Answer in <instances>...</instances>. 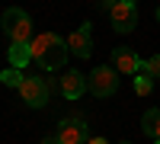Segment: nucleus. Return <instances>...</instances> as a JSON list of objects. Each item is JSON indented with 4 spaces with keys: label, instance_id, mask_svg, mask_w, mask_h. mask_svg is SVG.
<instances>
[{
    "label": "nucleus",
    "instance_id": "nucleus-1",
    "mask_svg": "<svg viewBox=\"0 0 160 144\" xmlns=\"http://www.w3.org/2000/svg\"><path fill=\"white\" fill-rule=\"evenodd\" d=\"M29 51H32V61L42 71H58V67H64V61L71 58L68 42H64L58 32H38V35H32Z\"/></svg>",
    "mask_w": 160,
    "mask_h": 144
},
{
    "label": "nucleus",
    "instance_id": "nucleus-2",
    "mask_svg": "<svg viewBox=\"0 0 160 144\" xmlns=\"http://www.w3.org/2000/svg\"><path fill=\"white\" fill-rule=\"evenodd\" d=\"M0 22H3V35L10 38V45H26L32 42V16L19 7H7L3 16H0Z\"/></svg>",
    "mask_w": 160,
    "mask_h": 144
},
{
    "label": "nucleus",
    "instance_id": "nucleus-3",
    "mask_svg": "<svg viewBox=\"0 0 160 144\" xmlns=\"http://www.w3.org/2000/svg\"><path fill=\"white\" fill-rule=\"evenodd\" d=\"M55 87H58L55 77H29V74H26L22 83H19L16 90H19V99H22L29 109H42L45 102H48V96H51V90H55Z\"/></svg>",
    "mask_w": 160,
    "mask_h": 144
},
{
    "label": "nucleus",
    "instance_id": "nucleus-4",
    "mask_svg": "<svg viewBox=\"0 0 160 144\" xmlns=\"http://www.w3.org/2000/svg\"><path fill=\"white\" fill-rule=\"evenodd\" d=\"M87 90H90L93 96H99V99H109L115 90H118V71L109 67V64L90 71V74H87Z\"/></svg>",
    "mask_w": 160,
    "mask_h": 144
},
{
    "label": "nucleus",
    "instance_id": "nucleus-5",
    "mask_svg": "<svg viewBox=\"0 0 160 144\" xmlns=\"http://www.w3.org/2000/svg\"><path fill=\"white\" fill-rule=\"evenodd\" d=\"M58 144H87L90 141V125L83 115H68V119L58 122V132H55Z\"/></svg>",
    "mask_w": 160,
    "mask_h": 144
},
{
    "label": "nucleus",
    "instance_id": "nucleus-6",
    "mask_svg": "<svg viewBox=\"0 0 160 144\" xmlns=\"http://www.w3.org/2000/svg\"><path fill=\"white\" fill-rule=\"evenodd\" d=\"M109 22H112V29L115 32H131L138 26V7L135 3H128V0H115V3L109 7Z\"/></svg>",
    "mask_w": 160,
    "mask_h": 144
},
{
    "label": "nucleus",
    "instance_id": "nucleus-7",
    "mask_svg": "<svg viewBox=\"0 0 160 144\" xmlns=\"http://www.w3.org/2000/svg\"><path fill=\"white\" fill-rule=\"evenodd\" d=\"M64 42H68V51H71V55H77V58H90V55H93V29H90V22L77 26V29L64 38Z\"/></svg>",
    "mask_w": 160,
    "mask_h": 144
},
{
    "label": "nucleus",
    "instance_id": "nucleus-8",
    "mask_svg": "<svg viewBox=\"0 0 160 144\" xmlns=\"http://www.w3.org/2000/svg\"><path fill=\"white\" fill-rule=\"evenodd\" d=\"M112 67L118 74H141V58H138V51L135 48H128V45H118L112 48Z\"/></svg>",
    "mask_w": 160,
    "mask_h": 144
},
{
    "label": "nucleus",
    "instance_id": "nucleus-9",
    "mask_svg": "<svg viewBox=\"0 0 160 144\" xmlns=\"http://www.w3.org/2000/svg\"><path fill=\"white\" fill-rule=\"evenodd\" d=\"M58 90H61L64 99H80V96L87 93V77H83V71H64L61 80H58Z\"/></svg>",
    "mask_w": 160,
    "mask_h": 144
},
{
    "label": "nucleus",
    "instance_id": "nucleus-10",
    "mask_svg": "<svg viewBox=\"0 0 160 144\" xmlns=\"http://www.w3.org/2000/svg\"><path fill=\"white\" fill-rule=\"evenodd\" d=\"M141 128H144V135H148L151 141H160V109H148L144 112Z\"/></svg>",
    "mask_w": 160,
    "mask_h": 144
},
{
    "label": "nucleus",
    "instance_id": "nucleus-11",
    "mask_svg": "<svg viewBox=\"0 0 160 144\" xmlns=\"http://www.w3.org/2000/svg\"><path fill=\"white\" fill-rule=\"evenodd\" d=\"M32 61V51H29V42L26 45H10V67H26V64Z\"/></svg>",
    "mask_w": 160,
    "mask_h": 144
},
{
    "label": "nucleus",
    "instance_id": "nucleus-12",
    "mask_svg": "<svg viewBox=\"0 0 160 144\" xmlns=\"http://www.w3.org/2000/svg\"><path fill=\"white\" fill-rule=\"evenodd\" d=\"M131 80H135V93H138V96H151V93H154V77H148V74H135Z\"/></svg>",
    "mask_w": 160,
    "mask_h": 144
},
{
    "label": "nucleus",
    "instance_id": "nucleus-13",
    "mask_svg": "<svg viewBox=\"0 0 160 144\" xmlns=\"http://www.w3.org/2000/svg\"><path fill=\"white\" fill-rule=\"evenodd\" d=\"M22 77H26V74H22L19 67H7L3 74H0V83H3V87H19Z\"/></svg>",
    "mask_w": 160,
    "mask_h": 144
},
{
    "label": "nucleus",
    "instance_id": "nucleus-14",
    "mask_svg": "<svg viewBox=\"0 0 160 144\" xmlns=\"http://www.w3.org/2000/svg\"><path fill=\"white\" fill-rule=\"evenodd\" d=\"M141 74H148V77H160V55H151L148 61H141Z\"/></svg>",
    "mask_w": 160,
    "mask_h": 144
},
{
    "label": "nucleus",
    "instance_id": "nucleus-15",
    "mask_svg": "<svg viewBox=\"0 0 160 144\" xmlns=\"http://www.w3.org/2000/svg\"><path fill=\"white\" fill-rule=\"evenodd\" d=\"M112 3H115V0H99V7H102L106 13H109V7H112Z\"/></svg>",
    "mask_w": 160,
    "mask_h": 144
},
{
    "label": "nucleus",
    "instance_id": "nucleus-16",
    "mask_svg": "<svg viewBox=\"0 0 160 144\" xmlns=\"http://www.w3.org/2000/svg\"><path fill=\"white\" fill-rule=\"evenodd\" d=\"M42 144H58V138H55V135H48V138H42Z\"/></svg>",
    "mask_w": 160,
    "mask_h": 144
},
{
    "label": "nucleus",
    "instance_id": "nucleus-17",
    "mask_svg": "<svg viewBox=\"0 0 160 144\" xmlns=\"http://www.w3.org/2000/svg\"><path fill=\"white\" fill-rule=\"evenodd\" d=\"M87 144H109V141H106V138H90Z\"/></svg>",
    "mask_w": 160,
    "mask_h": 144
},
{
    "label": "nucleus",
    "instance_id": "nucleus-18",
    "mask_svg": "<svg viewBox=\"0 0 160 144\" xmlns=\"http://www.w3.org/2000/svg\"><path fill=\"white\" fill-rule=\"evenodd\" d=\"M157 22H160V7H157Z\"/></svg>",
    "mask_w": 160,
    "mask_h": 144
},
{
    "label": "nucleus",
    "instance_id": "nucleus-19",
    "mask_svg": "<svg viewBox=\"0 0 160 144\" xmlns=\"http://www.w3.org/2000/svg\"><path fill=\"white\" fill-rule=\"evenodd\" d=\"M118 144H131V141H118Z\"/></svg>",
    "mask_w": 160,
    "mask_h": 144
},
{
    "label": "nucleus",
    "instance_id": "nucleus-20",
    "mask_svg": "<svg viewBox=\"0 0 160 144\" xmlns=\"http://www.w3.org/2000/svg\"><path fill=\"white\" fill-rule=\"evenodd\" d=\"M128 3H135V0H128Z\"/></svg>",
    "mask_w": 160,
    "mask_h": 144
},
{
    "label": "nucleus",
    "instance_id": "nucleus-21",
    "mask_svg": "<svg viewBox=\"0 0 160 144\" xmlns=\"http://www.w3.org/2000/svg\"><path fill=\"white\" fill-rule=\"evenodd\" d=\"M154 144H160V141H154Z\"/></svg>",
    "mask_w": 160,
    "mask_h": 144
}]
</instances>
